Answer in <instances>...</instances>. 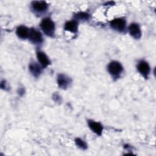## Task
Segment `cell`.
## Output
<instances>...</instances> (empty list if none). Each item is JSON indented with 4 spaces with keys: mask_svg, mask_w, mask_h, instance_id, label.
Masks as SVG:
<instances>
[{
    "mask_svg": "<svg viewBox=\"0 0 156 156\" xmlns=\"http://www.w3.org/2000/svg\"><path fill=\"white\" fill-rule=\"evenodd\" d=\"M75 143H76V144L77 147H79V148H80L81 149H86L87 148V143L83 141L82 140V139L79 138H77L76 140H75Z\"/></svg>",
    "mask_w": 156,
    "mask_h": 156,
    "instance_id": "cell-15",
    "label": "cell"
},
{
    "mask_svg": "<svg viewBox=\"0 0 156 156\" xmlns=\"http://www.w3.org/2000/svg\"><path fill=\"white\" fill-rule=\"evenodd\" d=\"M74 17H75V20L76 21H88L90 19V15L89 13H88L87 12H80L76 13L74 15Z\"/></svg>",
    "mask_w": 156,
    "mask_h": 156,
    "instance_id": "cell-14",
    "label": "cell"
},
{
    "mask_svg": "<svg viewBox=\"0 0 156 156\" xmlns=\"http://www.w3.org/2000/svg\"><path fill=\"white\" fill-rule=\"evenodd\" d=\"M88 125L90 129L96 135H101L102 130H103V126L102 125L97 121H94L91 119L88 120Z\"/></svg>",
    "mask_w": 156,
    "mask_h": 156,
    "instance_id": "cell-9",
    "label": "cell"
},
{
    "mask_svg": "<svg viewBox=\"0 0 156 156\" xmlns=\"http://www.w3.org/2000/svg\"><path fill=\"white\" fill-rule=\"evenodd\" d=\"M33 12L37 15H41L47 11L48 4L43 1H34L30 4Z\"/></svg>",
    "mask_w": 156,
    "mask_h": 156,
    "instance_id": "cell-3",
    "label": "cell"
},
{
    "mask_svg": "<svg viewBox=\"0 0 156 156\" xmlns=\"http://www.w3.org/2000/svg\"><path fill=\"white\" fill-rule=\"evenodd\" d=\"M110 26L114 30L118 32H123L126 27V21L124 18H117L110 22Z\"/></svg>",
    "mask_w": 156,
    "mask_h": 156,
    "instance_id": "cell-5",
    "label": "cell"
},
{
    "mask_svg": "<svg viewBox=\"0 0 156 156\" xmlns=\"http://www.w3.org/2000/svg\"><path fill=\"white\" fill-rule=\"evenodd\" d=\"M29 30H30V29L27 28L26 26L21 25V26H19L16 28V34L17 36L18 37V38L24 40V39H26L27 38H28L29 34Z\"/></svg>",
    "mask_w": 156,
    "mask_h": 156,
    "instance_id": "cell-12",
    "label": "cell"
},
{
    "mask_svg": "<svg viewBox=\"0 0 156 156\" xmlns=\"http://www.w3.org/2000/svg\"><path fill=\"white\" fill-rule=\"evenodd\" d=\"M137 70L145 79H147L150 74L151 68L149 63L144 60H140L137 64Z\"/></svg>",
    "mask_w": 156,
    "mask_h": 156,
    "instance_id": "cell-6",
    "label": "cell"
},
{
    "mask_svg": "<svg viewBox=\"0 0 156 156\" xmlns=\"http://www.w3.org/2000/svg\"><path fill=\"white\" fill-rule=\"evenodd\" d=\"M57 82L58 86L62 89L67 88L71 83V79L63 74H59L57 76Z\"/></svg>",
    "mask_w": 156,
    "mask_h": 156,
    "instance_id": "cell-8",
    "label": "cell"
},
{
    "mask_svg": "<svg viewBox=\"0 0 156 156\" xmlns=\"http://www.w3.org/2000/svg\"><path fill=\"white\" fill-rule=\"evenodd\" d=\"M128 31L130 36L135 39H140L141 37V30L138 24L133 23L128 27Z\"/></svg>",
    "mask_w": 156,
    "mask_h": 156,
    "instance_id": "cell-7",
    "label": "cell"
},
{
    "mask_svg": "<svg viewBox=\"0 0 156 156\" xmlns=\"http://www.w3.org/2000/svg\"><path fill=\"white\" fill-rule=\"evenodd\" d=\"M64 29L65 30L69 31L72 33H76L78 30V23L75 20L67 21L64 26Z\"/></svg>",
    "mask_w": 156,
    "mask_h": 156,
    "instance_id": "cell-13",
    "label": "cell"
},
{
    "mask_svg": "<svg viewBox=\"0 0 156 156\" xmlns=\"http://www.w3.org/2000/svg\"><path fill=\"white\" fill-rule=\"evenodd\" d=\"M40 27L42 31L48 36L53 37L55 34V24L49 17L43 18L40 23Z\"/></svg>",
    "mask_w": 156,
    "mask_h": 156,
    "instance_id": "cell-1",
    "label": "cell"
},
{
    "mask_svg": "<svg viewBox=\"0 0 156 156\" xmlns=\"http://www.w3.org/2000/svg\"><path fill=\"white\" fill-rule=\"evenodd\" d=\"M107 70L113 78L118 79L123 71V67L119 62L112 61L108 65Z\"/></svg>",
    "mask_w": 156,
    "mask_h": 156,
    "instance_id": "cell-2",
    "label": "cell"
},
{
    "mask_svg": "<svg viewBox=\"0 0 156 156\" xmlns=\"http://www.w3.org/2000/svg\"><path fill=\"white\" fill-rule=\"evenodd\" d=\"M28 38L32 43L35 45L41 44L43 41L41 33L34 28L30 29Z\"/></svg>",
    "mask_w": 156,
    "mask_h": 156,
    "instance_id": "cell-4",
    "label": "cell"
},
{
    "mask_svg": "<svg viewBox=\"0 0 156 156\" xmlns=\"http://www.w3.org/2000/svg\"><path fill=\"white\" fill-rule=\"evenodd\" d=\"M29 69L32 75L35 77H38L41 73V66L35 62L30 63Z\"/></svg>",
    "mask_w": 156,
    "mask_h": 156,
    "instance_id": "cell-11",
    "label": "cell"
},
{
    "mask_svg": "<svg viewBox=\"0 0 156 156\" xmlns=\"http://www.w3.org/2000/svg\"><path fill=\"white\" fill-rule=\"evenodd\" d=\"M37 57L42 68H46L50 64V60L46 54L42 51L37 52Z\"/></svg>",
    "mask_w": 156,
    "mask_h": 156,
    "instance_id": "cell-10",
    "label": "cell"
}]
</instances>
